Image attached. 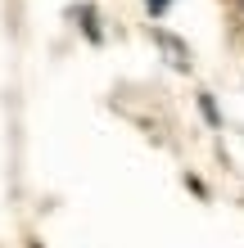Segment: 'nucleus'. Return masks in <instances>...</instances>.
I'll use <instances>...</instances> for the list:
<instances>
[]
</instances>
